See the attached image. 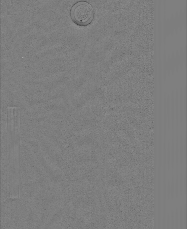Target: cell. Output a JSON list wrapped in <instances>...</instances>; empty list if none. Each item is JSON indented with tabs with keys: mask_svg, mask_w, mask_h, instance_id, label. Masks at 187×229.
Masks as SVG:
<instances>
[{
	"mask_svg": "<svg viewBox=\"0 0 187 229\" xmlns=\"http://www.w3.org/2000/svg\"><path fill=\"white\" fill-rule=\"evenodd\" d=\"M71 16L78 25L86 26L90 24L94 18V10L90 4L86 1H79L72 7Z\"/></svg>",
	"mask_w": 187,
	"mask_h": 229,
	"instance_id": "cell-1",
	"label": "cell"
},
{
	"mask_svg": "<svg viewBox=\"0 0 187 229\" xmlns=\"http://www.w3.org/2000/svg\"><path fill=\"white\" fill-rule=\"evenodd\" d=\"M19 108L18 107H15L14 113V120L15 128L16 133L18 134L20 128V113Z\"/></svg>",
	"mask_w": 187,
	"mask_h": 229,
	"instance_id": "cell-2",
	"label": "cell"
},
{
	"mask_svg": "<svg viewBox=\"0 0 187 229\" xmlns=\"http://www.w3.org/2000/svg\"><path fill=\"white\" fill-rule=\"evenodd\" d=\"M15 107H9L8 109V126L9 129L12 132L14 129V113L13 112L14 109Z\"/></svg>",
	"mask_w": 187,
	"mask_h": 229,
	"instance_id": "cell-3",
	"label": "cell"
}]
</instances>
